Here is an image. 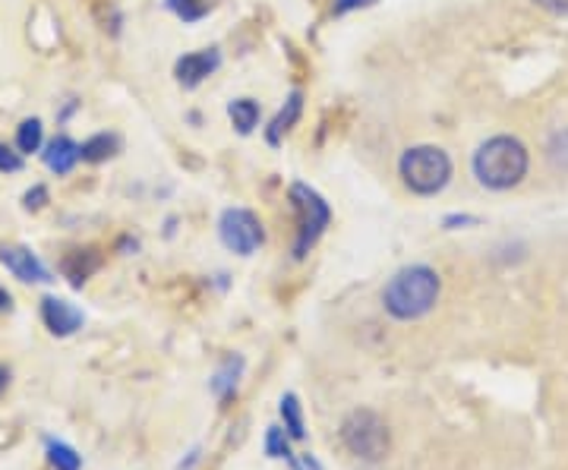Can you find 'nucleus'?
<instances>
[{"mask_svg":"<svg viewBox=\"0 0 568 470\" xmlns=\"http://www.w3.org/2000/svg\"><path fill=\"white\" fill-rule=\"evenodd\" d=\"M547 159L552 162V167H559V171H568V130L556 133V136L549 140Z\"/></svg>","mask_w":568,"mask_h":470,"instance_id":"a211bd4d","label":"nucleus"},{"mask_svg":"<svg viewBox=\"0 0 568 470\" xmlns=\"http://www.w3.org/2000/svg\"><path fill=\"white\" fill-rule=\"evenodd\" d=\"M470 167H474L477 184L503 193V190H511V186H518L528 177L530 155L521 140H515V136H493V140H487L474 152Z\"/></svg>","mask_w":568,"mask_h":470,"instance_id":"f257e3e1","label":"nucleus"},{"mask_svg":"<svg viewBox=\"0 0 568 470\" xmlns=\"http://www.w3.org/2000/svg\"><path fill=\"white\" fill-rule=\"evenodd\" d=\"M282 417H284V430L291 432L294 439H304V417H301V405L294 395H284L282 398Z\"/></svg>","mask_w":568,"mask_h":470,"instance_id":"f3484780","label":"nucleus"},{"mask_svg":"<svg viewBox=\"0 0 568 470\" xmlns=\"http://www.w3.org/2000/svg\"><path fill=\"white\" fill-rule=\"evenodd\" d=\"M44 200H48V190H44V186H36V190L26 193V208H41Z\"/></svg>","mask_w":568,"mask_h":470,"instance_id":"b1692460","label":"nucleus"},{"mask_svg":"<svg viewBox=\"0 0 568 470\" xmlns=\"http://www.w3.org/2000/svg\"><path fill=\"white\" fill-rule=\"evenodd\" d=\"M10 304H13V300H10V294L0 287V313H3V309H10Z\"/></svg>","mask_w":568,"mask_h":470,"instance_id":"a878e982","label":"nucleus"},{"mask_svg":"<svg viewBox=\"0 0 568 470\" xmlns=\"http://www.w3.org/2000/svg\"><path fill=\"white\" fill-rule=\"evenodd\" d=\"M20 167H22L20 152H13V149H7V145L0 143V171H7V174H17Z\"/></svg>","mask_w":568,"mask_h":470,"instance_id":"aec40b11","label":"nucleus"},{"mask_svg":"<svg viewBox=\"0 0 568 470\" xmlns=\"http://www.w3.org/2000/svg\"><path fill=\"white\" fill-rule=\"evenodd\" d=\"M301 108H304V99H301V92H294L287 102H284V108L278 111V117L272 121V126H268V143L278 145L282 143V136L297 123V117H301Z\"/></svg>","mask_w":568,"mask_h":470,"instance_id":"f8f14e48","label":"nucleus"},{"mask_svg":"<svg viewBox=\"0 0 568 470\" xmlns=\"http://www.w3.org/2000/svg\"><path fill=\"white\" fill-rule=\"evenodd\" d=\"M219 237L237 256H250V253H256L263 246L265 231L263 222L253 212H246V208H227L222 215V222H219Z\"/></svg>","mask_w":568,"mask_h":470,"instance_id":"423d86ee","label":"nucleus"},{"mask_svg":"<svg viewBox=\"0 0 568 470\" xmlns=\"http://www.w3.org/2000/svg\"><path fill=\"white\" fill-rule=\"evenodd\" d=\"M41 140H44V126H41L39 117H29V121H22L17 126V149H20V155L39 152Z\"/></svg>","mask_w":568,"mask_h":470,"instance_id":"2eb2a0df","label":"nucleus"},{"mask_svg":"<svg viewBox=\"0 0 568 470\" xmlns=\"http://www.w3.org/2000/svg\"><path fill=\"white\" fill-rule=\"evenodd\" d=\"M80 162V145L73 143L70 136H54L48 149H44V164L54 171V174H70L73 164Z\"/></svg>","mask_w":568,"mask_h":470,"instance_id":"9d476101","label":"nucleus"},{"mask_svg":"<svg viewBox=\"0 0 568 470\" xmlns=\"http://www.w3.org/2000/svg\"><path fill=\"white\" fill-rule=\"evenodd\" d=\"M294 468L297 470H323L320 464H316V461H313V458H310V454H304L301 461H294Z\"/></svg>","mask_w":568,"mask_h":470,"instance_id":"393cba45","label":"nucleus"},{"mask_svg":"<svg viewBox=\"0 0 568 470\" xmlns=\"http://www.w3.org/2000/svg\"><path fill=\"white\" fill-rule=\"evenodd\" d=\"M265 446H268V454H272V458H287V454H291V451H287V439H284V432L278 430V427L268 430V442H265Z\"/></svg>","mask_w":568,"mask_h":470,"instance_id":"6ab92c4d","label":"nucleus"},{"mask_svg":"<svg viewBox=\"0 0 568 470\" xmlns=\"http://www.w3.org/2000/svg\"><path fill=\"white\" fill-rule=\"evenodd\" d=\"M237 367H241V360H227V369L219 372V379H215V391H219V395H227V389L237 382V379H231V369H237Z\"/></svg>","mask_w":568,"mask_h":470,"instance_id":"412c9836","label":"nucleus"},{"mask_svg":"<svg viewBox=\"0 0 568 470\" xmlns=\"http://www.w3.org/2000/svg\"><path fill=\"white\" fill-rule=\"evenodd\" d=\"M342 442H345L351 454H357L364 461H383L388 449H392L388 427L373 410L347 413V420L342 423Z\"/></svg>","mask_w":568,"mask_h":470,"instance_id":"39448f33","label":"nucleus"},{"mask_svg":"<svg viewBox=\"0 0 568 470\" xmlns=\"http://www.w3.org/2000/svg\"><path fill=\"white\" fill-rule=\"evenodd\" d=\"M376 0H335V13L342 17V13H354V10H366V7H373Z\"/></svg>","mask_w":568,"mask_h":470,"instance_id":"4be33fe9","label":"nucleus"},{"mask_svg":"<svg viewBox=\"0 0 568 470\" xmlns=\"http://www.w3.org/2000/svg\"><path fill=\"white\" fill-rule=\"evenodd\" d=\"M0 263L7 266V272H13V278H20L26 285H48V282H54L48 266L26 246H0Z\"/></svg>","mask_w":568,"mask_h":470,"instance_id":"0eeeda50","label":"nucleus"},{"mask_svg":"<svg viewBox=\"0 0 568 470\" xmlns=\"http://www.w3.org/2000/svg\"><path fill=\"white\" fill-rule=\"evenodd\" d=\"M219 51L215 48H209V51H193V54H183L178 67H174V73H178V82L186 85V89H196L200 82L209 80L215 70H219Z\"/></svg>","mask_w":568,"mask_h":470,"instance_id":"1a4fd4ad","label":"nucleus"},{"mask_svg":"<svg viewBox=\"0 0 568 470\" xmlns=\"http://www.w3.org/2000/svg\"><path fill=\"white\" fill-rule=\"evenodd\" d=\"M537 7H544L552 17H568V0H534Z\"/></svg>","mask_w":568,"mask_h":470,"instance_id":"5701e85b","label":"nucleus"},{"mask_svg":"<svg viewBox=\"0 0 568 470\" xmlns=\"http://www.w3.org/2000/svg\"><path fill=\"white\" fill-rule=\"evenodd\" d=\"M291 203L297 212V241H294V256L304 259L306 253L323 237V231L332 222V208L323 196L306 184L291 186Z\"/></svg>","mask_w":568,"mask_h":470,"instance_id":"20e7f679","label":"nucleus"},{"mask_svg":"<svg viewBox=\"0 0 568 470\" xmlns=\"http://www.w3.org/2000/svg\"><path fill=\"white\" fill-rule=\"evenodd\" d=\"M402 184L417 196H436L452 181V159L439 145H414L398 162Z\"/></svg>","mask_w":568,"mask_h":470,"instance_id":"7ed1b4c3","label":"nucleus"},{"mask_svg":"<svg viewBox=\"0 0 568 470\" xmlns=\"http://www.w3.org/2000/svg\"><path fill=\"white\" fill-rule=\"evenodd\" d=\"M114 152H118V136H111V133H99V136H92L80 145L82 162H104Z\"/></svg>","mask_w":568,"mask_h":470,"instance_id":"4468645a","label":"nucleus"},{"mask_svg":"<svg viewBox=\"0 0 568 470\" xmlns=\"http://www.w3.org/2000/svg\"><path fill=\"white\" fill-rule=\"evenodd\" d=\"M227 117L234 123V130L246 136V133H253L256 130V123H260V104L253 102V99H237V102L227 104Z\"/></svg>","mask_w":568,"mask_h":470,"instance_id":"ddd939ff","label":"nucleus"},{"mask_svg":"<svg viewBox=\"0 0 568 470\" xmlns=\"http://www.w3.org/2000/svg\"><path fill=\"white\" fill-rule=\"evenodd\" d=\"M439 290H443V282H439V275L433 268L407 266L386 285L383 304H386V309L395 319L410 323V319H420V316H426L429 309L436 307Z\"/></svg>","mask_w":568,"mask_h":470,"instance_id":"f03ea898","label":"nucleus"},{"mask_svg":"<svg viewBox=\"0 0 568 470\" xmlns=\"http://www.w3.org/2000/svg\"><path fill=\"white\" fill-rule=\"evenodd\" d=\"M48 458H51V464L58 470H80L82 468V458L77 454V449H70L67 442H48Z\"/></svg>","mask_w":568,"mask_h":470,"instance_id":"dca6fc26","label":"nucleus"},{"mask_svg":"<svg viewBox=\"0 0 568 470\" xmlns=\"http://www.w3.org/2000/svg\"><path fill=\"white\" fill-rule=\"evenodd\" d=\"M7 386V369H0V389Z\"/></svg>","mask_w":568,"mask_h":470,"instance_id":"bb28decb","label":"nucleus"},{"mask_svg":"<svg viewBox=\"0 0 568 470\" xmlns=\"http://www.w3.org/2000/svg\"><path fill=\"white\" fill-rule=\"evenodd\" d=\"M41 319L44 326L51 328V335L58 338H67L73 335L77 328H82V313L70 300H61V297H44L41 300Z\"/></svg>","mask_w":568,"mask_h":470,"instance_id":"6e6552de","label":"nucleus"},{"mask_svg":"<svg viewBox=\"0 0 568 470\" xmlns=\"http://www.w3.org/2000/svg\"><path fill=\"white\" fill-rule=\"evenodd\" d=\"M99 266H102V259L95 256V249H73V253H67V259H63V275L70 278V285L73 287H82V282H85Z\"/></svg>","mask_w":568,"mask_h":470,"instance_id":"9b49d317","label":"nucleus"}]
</instances>
